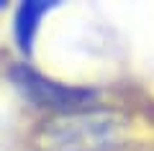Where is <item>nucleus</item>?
<instances>
[{"label":"nucleus","mask_w":154,"mask_h":151,"mask_svg":"<svg viewBox=\"0 0 154 151\" xmlns=\"http://www.w3.org/2000/svg\"><path fill=\"white\" fill-rule=\"evenodd\" d=\"M131 120L116 110H75L44 120L31 136L36 151H118Z\"/></svg>","instance_id":"obj_1"},{"label":"nucleus","mask_w":154,"mask_h":151,"mask_svg":"<svg viewBox=\"0 0 154 151\" xmlns=\"http://www.w3.org/2000/svg\"><path fill=\"white\" fill-rule=\"evenodd\" d=\"M11 82L31 105L44 108V110H54L57 115L85 110L90 108V103L98 100V92L93 87L62 85V82L36 72L31 64H16L11 69Z\"/></svg>","instance_id":"obj_2"},{"label":"nucleus","mask_w":154,"mask_h":151,"mask_svg":"<svg viewBox=\"0 0 154 151\" xmlns=\"http://www.w3.org/2000/svg\"><path fill=\"white\" fill-rule=\"evenodd\" d=\"M54 8H57V3H49V0H26V3L18 5L16 18H13V33H16L18 51L23 56L33 54V38H36L38 23Z\"/></svg>","instance_id":"obj_3"}]
</instances>
